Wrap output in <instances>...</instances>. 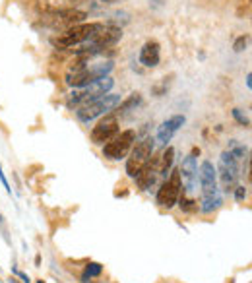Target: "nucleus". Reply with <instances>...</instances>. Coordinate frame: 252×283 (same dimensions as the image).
Masks as SVG:
<instances>
[{"label":"nucleus","instance_id":"nucleus-1","mask_svg":"<svg viewBox=\"0 0 252 283\" xmlns=\"http://www.w3.org/2000/svg\"><path fill=\"white\" fill-rule=\"evenodd\" d=\"M113 70V62L105 60V62H80L76 66H72L68 72V82L70 88L80 89L86 88L89 84H93L95 80H101L105 76H109Z\"/></svg>","mask_w":252,"mask_h":283},{"label":"nucleus","instance_id":"nucleus-2","mask_svg":"<svg viewBox=\"0 0 252 283\" xmlns=\"http://www.w3.org/2000/svg\"><path fill=\"white\" fill-rule=\"evenodd\" d=\"M200 186H202V202L200 210L211 213L221 206V190L218 188V171L211 161H204L200 165Z\"/></svg>","mask_w":252,"mask_h":283},{"label":"nucleus","instance_id":"nucleus-3","mask_svg":"<svg viewBox=\"0 0 252 283\" xmlns=\"http://www.w3.org/2000/svg\"><path fill=\"white\" fill-rule=\"evenodd\" d=\"M103 27V24H78V26H72L68 27L64 33H61L59 37H52L51 43L52 47H56V49H68V47H74V45L78 43H84L87 41L89 37L97 33L99 29Z\"/></svg>","mask_w":252,"mask_h":283},{"label":"nucleus","instance_id":"nucleus-4","mask_svg":"<svg viewBox=\"0 0 252 283\" xmlns=\"http://www.w3.org/2000/svg\"><path fill=\"white\" fill-rule=\"evenodd\" d=\"M121 95H113V93H107L103 97L99 99H93V101H89V103H84V105L78 107V111H76V115L82 123H89V120H93L97 116L105 115V113H111L114 111L117 107L121 105Z\"/></svg>","mask_w":252,"mask_h":283},{"label":"nucleus","instance_id":"nucleus-5","mask_svg":"<svg viewBox=\"0 0 252 283\" xmlns=\"http://www.w3.org/2000/svg\"><path fill=\"white\" fill-rule=\"evenodd\" d=\"M114 86V80L111 76H105L101 80H95L93 84H89L86 88H80L76 91H72L68 97V105H84V103H89L93 99H99L107 95Z\"/></svg>","mask_w":252,"mask_h":283},{"label":"nucleus","instance_id":"nucleus-6","mask_svg":"<svg viewBox=\"0 0 252 283\" xmlns=\"http://www.w3.org/2000/svg\"><path fill=\"white\" fill-rule=\"evenodd\" d=\"M153 141L156 140L146 138V140H142L140 144H136V148L130 151V157H128V161H126V175H128L130 178L138 177L140 171L149 163L151 153H153V148H156Z\"/></svg>","mask_w":252,"mask_h":283},{"label":"nucleus","instance_id":"nucleus-7","mask_svg":"<svg viewBox=\"0 0 252 283\" xmlns=\"http://www.w3.org/2000/svg\"><path fill=\"white\" fill-rule=\"evenodd\" d=\"M181 192H183L181 173H179V169H175V171H171L169 178L161 185V188L157 190V204H159L161 208H165V210H171V208H175L177 202H179Z\"/></svg>","mask_w":252,"mask_h":283},{"label":"nucleus","instance_id":"nucleus-8","mask_svg":"<svg viewBox=\"0 0 252 283\" xmlns=\"http://www.w3.org/2000/svg\"><path fill=\"white\" fill-rule=\"evenodd\" d=\"M218 171V177L221 180V188L229 192L233 190L239 183V177H241V169H239V161L229 153V151H223L221 157H219V167L216 169Z\"/></svg>","mask_w":252,"mask_h":283},{"label":"nucleus","instance_id":"nucleus-9","mask_svg":"<svg viewBox=\"0 0 252 283\" xmlns=\"http://www.w3.org/2000/svg\"><path fill=\"white\" fill-rule=\"evenodd\" d=\"M134 140H136V132L134 130H124V132L117 134L113 140H109L103 146V155L111 161L124 159L128 155Z\"/></svg>","mask_w":252,"mask_h":283},{"label":"nucleus","instance_id":"nucleus-10","mask_svg":"<svg viewBox=\"0 0 252 283\" xmlns=\"http://www.w3.org/2000/svg\"><path fill=\"white\" fill-rule=\"evenodd\" d=\"M117 134H119V118L114 115H107L93 126L91 141L101 146V144H107L109 140H113Z\"/></svg>","mask_w":252,"mask_h":283},{"label":"nucleus","instance_id":"nucleus-11","mask_svg":"<svg viewBox=\"0 0 252 283\" xmlns=\"http://www.w3.org/2000/svg\"><path fill=\"white\" fill-rule=\"evenodd\" d=\"M181 173V183H184L186 194H192L196 190V180H198V165H196V155H186L183 165L179 169Z\"/></svg>","mask_w":252,"mask_h":283},{"label":"nucleus","instance_id":"nucleus-12","mask_svg":"<svg viewBox=\"0 0 252 283\" xmlns=\"http://www.w3.org/2000/svg\"><path fill=\"white\" fill-rule=\"evenodd\" d=\"M184 123H186L184 115H175V116H171V118H167L165 123L159 126V130H157L156 141L157 144H161V146H167V141H171V138L179 132V128H181Z\"/></svg>","mask_w":252,"mask_h":283},{"label":"nucleus","instance_id":"nucleus-13","mask_svg":"<svg viewBox=\"0 0 252 283\" xmlns=\"http://www.w3.org/2000/svg\"><path fill=\"white\" fill-rule=\"evenodd\" d=\"M86 18H87V14L86 12H82V10H61V12H56V14H54L52 26L72 27V26H78V24H82Z\"/></svg>","mask_w":252,"mask_h":283},{"label":"nucleus","instance_id":"nucleus-14","mask_svg":"<svg viewBox=\"0 0 252 283\" xmlns=\"http://www.w3.org/2000/svg\"><path fill=\"white\" fill-rule=\"evenodd\" d=\"M161 58V51H159V43L157 41H148V43L142 47L140 51V62L146 66V68H153L159 64Z\"/></svg>","mask_w":252,"mask_h":283},{"label":"nucleus","instance_id":"nucleus-15","mask_svg":"<svg viewBox=\"0 0 252 283\" xmlns=\"http://www.w3.org/2000/svg\"><path fill=\"white\" fill-rule=\"evenodd\" d=\"M157 177H159V167H157L156 161H151V163H148L146 167L140 171L136 180H138V186L142 190H148V188L156 185Z\"/></svg>","mask_w":252,"mask_h":283},{"label":"nucleus","instance_id":"nucleus-16","mask_svg":"<svg viewBox=\"0 0 252 283\" xmlns=\"http://www.w3.org/2000/svg\"><path fill=\"white\" fill-rule=\"evenodd\" d=\"M173 161H175V148H167L161 155V159L157 161V167H159V175L167 178V173H171V167H173Z\"/></svg>","mask_w":252,"mask_h":283},{"label":"nucleus","instance_id":"nucleus-17","mask_svg":"<svg viewBox=\"0 0 252 283\" xmlns=\"http://www.w3.org/2000/svg\"><path fill=\"white\" fill-rule=\"evenodd\" d=\"M140 101H142L140 93H132V95L126 99V101H121V105H119V111H121V113H128L130 109H134L136 105H140Z\"/></svg>","mask_w":252,"mask_h":283},{"label":"nucleus","instance_id":"nucleus-18","mask_svg":"<svg viewBox=\"0 0 252 283\" xmlns=\"http://www.w3.org/2000/svg\"><path fill=\"white\" fill-rule=\"evenodd\" d=\"M227 151H229V153H231V155H233L237 161H241L244 155H246V148H244V146H241V144H239L237 140H231V144H229Z\"/></svg>","mask_w":252,"mask_h":283},{"label":"nucleus","instance_id":"nucleus-19","mask_svg":"<svg viewBox=\"0 0 252 283\" xmlns=\"http://www.w3.org/2000/svg\"><path fill=\"white\" fill-rule=\"evenodd\" d=\"M179 206H181V210H184V212H196L198 210V202L196 200H192V198H186V196H181L179 198Z\"/></svg>","mask_w":252,"mask_h":283},{"label":"nucleus","instance_id":"nucleus-20","mask_svg":"<svg viewBox=\"0 0 252 283\" xmlns=\"http://www.w3.org/2000/svg\"><path fill=\"white\" fill-rule=\"evenodd\" d=\"M101 272H103V266L97 264V262H89V264L86 266V270H84V275L82 277H97V275H101Z\"/></svg>","mask_w":252,"mask_h":283},{"label":"nucleus","instance_id":"nucleus-21","mask_svg":"<svg viewBox=\"0 0 252 283\" xmlns=\"http://www.w3.org/2000/svg\"><path fill=\"white\" fill-rule=\"evenodd\" d=\"M246 43H248V37H239L235 41V45H233V49H235V53H243L244 49H246Z\"/></svg>","mask_w":252,"mask_h":283},{"label":"nucleus","instance_id":"nucleus-22","mask_svg":"<svg viewBox=\"0 0 252 283\" xmlns=\"http://www.w3.org/2000/svg\"><path fill=\"white\" fill-rule=\"evenodd\" d=\"M0 233H2V239L6 240L10 245V235H8V227H6V223H4V215L0 213Z\"/></svg>","mask_w":252,"mask_h":283},{"label":"nucleus","instance_id":"nucleus-23","mask_svg":"<svg viewBox=\"0 0 252 283\" xmlns=\"http://www.w3.org/2000/svg\"><path fill=\"white\" fill-rule=\"evenodd\" d=\"M233 116L237 118V123L239 124H243V126H248V118L239 111V109H233Z\"/></svg>","mask_w":252,"mask_h":283},{"label":"nucleus","instance_id":"nucleus-24","mask_svg":"<svg viewBox=\"0 0 252 283\" xmlns=\"http://www.w3.org/2000/svg\"><path fill=\"white\" fill-rule=\"evenodd\" d=\"M233 190H235V198H237V202H243L244 198H246V188H244V186H235Z\"/></svg>","mask_w":252,"mask_h":283},{"label":"nucleus","instance_id":"nucleus-25","mask_svg":"<svg viewBox=\"0 0 252 283\" xmlns=\"http://www.w3.org/2000/svg\"><path fill=\"white\" fill-rule=\"evenodd\" d=\"M0 183L4 185V188H6V192H8V194H12V188H10L8 180H6V177H4V173H2V167H0Z\"/></svg>","mask_w":252,"mask_h":283},{"label":"nucleus","instance_id":"nucleus-26","mask_svg":"<svg viewBox=\"0 0 252 283\" xmlns=\"http://www.w3.org/2000/svg\"><path fill=\"white\" fill-rule=\"evenodd\" d=\"M14 272H16V274L20 275V277H22V281H24V283H29V277H27V275L24 274V272H20V270H14Z\"/></svg>","mask_w":252,"mask_h":283},{"label":"nucleus","instance_id":"nucleus-27","mask_svg":"<svg viewBox=\"0 0 252 283\" xmlns=\"http://www.w3.org/2000/svg\"><path fill=\"white\" fill-rule=\"evenodd\" d=\"M252 76H250V74H246V86H248V88H252Z\"/></svg>","mask_w":252,"mask_h":283},{"label":"nucleus","instance_id":"nucleus-28","mask_svg":"<svg viewBox=\"0 0 252 283\" xmlns=\"http://www.w3.org/2000/svg\"><path fill=\"white\" fill-rule=\"evenodd\" d=\"M10 283H17V281H16V279H10Z\"/></svg>","mask_w":252,"mask_h":283},{"label":"nucleus","instance_id":"nucleus-29","mask_svg":"<svg viewBox=\"0 0 252 283\" xmlns=\"http://www.w3.org/2000/svg\"><path fill=\"white\" fill-rule=\"evenodd\" d=\"M101 2H113V0H101Z\"/></svg>","mask_w":252,"mask_h":283},{"label":"nucleus","instance_id":"nucleus-30","mask_svg":"<svg viewBox=\"0 0 252 283\" xmlns=\"http://www.w3.org/2000/svg\"><path fill=\"white\" fill-rule=\"evenodd\" d=\"M37 283H45V281H43V279H39V281H37Z\"/></svg>","mask_w":252,"mask_h":283},{"label":"nucleus","instance_id":"nucleus-31","mask_svg":"<svg viewBox=\"0 0 252 283\" xmlns=\"http://www.w3.org/2000/svg\"><path fill=\"white\" fill-rule=\"evenodd\" d=\"M70 2H76V0H70Z\"/></svg>","mask_w":252,"mask_h":283}]
</instances>
